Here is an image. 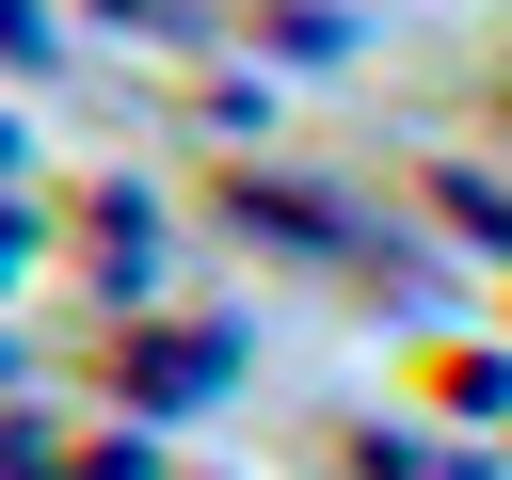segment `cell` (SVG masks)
I'll use <instances>...</instances> for the list:
<instances>
[]
</instances>
